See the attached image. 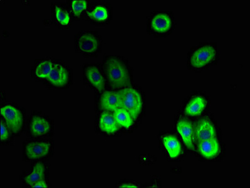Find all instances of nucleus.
Segmentation results:
<instances>
[{
  "mask_svg": "<svg viewBox=\"0 0 250 188\" xmlns=\"http://www.w3.org/2000/svg\"><path fill=\"white\" fill-rule=\"evenodd\" d=\"M108 81L114 87L120 88L129 85L130 77L127 68L117 59L110 60L106 65Z\"/></svg>",
  "mask_w": 250,
  "mask_h": 188,
  "instance_id": "nucleus-1",
  "label": "nucleus"
},
{
  "mask_svg": "<svg viewBox=\"0 0 250 188\" xmlns=\"http://www.w3.org/2000/svg\"><path fill=\"white\" fill-rule=\"evenodd\" d=\"M121 107L127 110L133 120H136L143 107L142 97L136 90L126 88L119 92Z\"/></svg>",
  "mask_w": 250,
  "mask_h": 188,
  "instance_id": "nucleus-2",
  "label": "nucleus"
},
{
  "mask_svg": "<svg viewBox=\"0 0 250 188\" xmlns=\"http://www.w3.org/2000/svg\"><path fill=\"white\" fill-rule=\"evenodd\" d=\"M1 114L6 125L13 132H17L21 129L23 117L21 111L12 105H7L1 107Z\"/></svg>",
  "mask_w": 250,
  "mask_h": 188,
  "instance_id": "nucleus-3",
  "label": "nucleus"
},
{
  "mask_svg": "<svg viewBox=\"0 0 250 188\" xmlns=\"http://www.w3.org/2000/svg\"><path fill=\"white\" fill-rule=\"evenodd\" d=\"M216 55V52L213 46L210 45L202 46L192 54L190 59V63L192 67H203L211 63L215 58Z\"/></svg>",
  "mask_w": 250,
  "mask_h": 188,
  "instance_id": "nucleus-4",
  "label": "nucleus"
},
{
  "mask_svg": "<svg viewBox=\"0 0 250 188\" xmlns=\"http://www.w3.org/2000/svg\"><path fill=\"white\" fill-rule=\"evenodd\" d=\"M177 129L182 137L183 140L189 149L194 150L193 146V127L189 121L180 119L177 125Z\"/></svg>",
  "mask_w": 250,
  "mask_h": 188,
  "instance_id": "nucleus-5",
  "label": "nucleus"
},
{
  "mask_svg": "<svg viewBox=\"0 0 250 188\" xmlns=\"http://www.w3.org/2000/svg\"><path fill=\"white\" fill-rule=\"evenodd\" d=\"M50 143H32L26 146V154L30 159H37L46 156L50 151Z\"/></svg>",
  "mask_w": 250,
  "mask_h": 188,
  "instance_id": "nucleus-6",
  "label": "nucleus"
},
{
  "mask_svg": "<svg viewBox=\"0 0 250 188\" xmlns=\"http://www.w3.org/2000/svg\"><path fill=\"white\" fill-rule=\"evenodd\" d=\"M195 137L199 142L215 138V129L213 125L207 119L201 121L196 128Z\"/></svg>",
  "mask_w": 250,
  "mask_h": 188,
  "instance_id": "nucleus-7",
  "label": "nucleus"
},
{
  "mask_svg": "<svg viewBox=\"0 0 250 188\" xmlns=\"http://www.w3.org/2000/svg\"><path fill=\"white\" fill-rule=\"evenodd\" d=\"M219 144L215 138L208 139L200 142L198 150L205 158L211 159L219 153Z\"/></svg>",
  "mask_w": 250,
  "mask_h": 188,
  "instance_id": "nucleus-8",
  "label": "nucleus"
},
{
  "mask_svg": "<svg viewBox=\"0 0 250 188\" xmlns=\"http://www.w3.org/2000/svg\"><path fill=\"white\" fill-rule=\"evenodd\" d=\"M68 72L63 66L56 64L53 66L48 80L51 84L56 86L65 85L68 81Z\"/></svg>",
  "mask_w": 250,
  "mask_h": 188,
  "instance_id": "nucleus-9",
  "label": "nucleus"
},
{
  "mask_svg": "<svg viewBox=\"0 0 250 188\" xmlns=\"http://www.w3.org/2000/svg\"><path fill=\"white\" fill-rule=\"evenodd\" d=\"M101 106L104 109L115 111L121 107L120 95L119 92H105L101 98Z\"/></svg>",
  "mask_w": 250,
  "mask_h": 188,
  "instance_id": "nucleus-10",
  "label": "nucleus"
},
{
  "mask_svg": "<svg viewBox=\"0 0 250 188\" xmlns=\"http://www.w3.org/2000/svg\"><path fill=\"white\" fill-rule=\"evenodd\" d=\"M50 127L49 122L42 117H34L31 123V130L34 136H43L50 131Z\"/></svg>",
  "mask_w": 250,
  "mask_h": 188,
  "instance_id": "nucleus-11",
  "label": "nucleus"
},
{
  "mask_svg": "<svg viewBox=\"0 0 250 188\" xmlns=\"http://www.w3.org/2000/svg\"><path fill=\"white\" fill-rule=\"evenodd\" d=\"M172 26V21L168 15L159 13L152 21V28L157 32H167L170 30Z\"/></svg>",
  "mask_w": 250,
  "mask_h": 188,
  "instance_id": "nucleus-12",
  "label": "nucleus"
},
{
  "mask_svg": "<svg viewBox=\"0 0 250 188\" xmlns=\"http://www.w3.org/2000/svg\"><path fill=\"white\" fill-rule=\"evenodd\" d=\"M207 106V102L202 97H196L188 104L185 108V112L190 116H197L200 115Z\"/></svg>",
  "mask_w": 250,
  "mask_h": 188,
  "instance_id": "nucleus-13",
  "label": "nucleus"
},
{
  "mask_svg": "<svg viewBox=\"0 0 250 188\" xmlns=\"http://www.w3.org/2000/svg\"><path fill=\"white\" fill-rule=\"evenodd\" d=\"M78 45L82 52L92 53L97 50L98 42L94 35L84 34L79 38Z\"/></svg>",
  "mask_w": 250,
  "mask_h": 188,
  "instance_id": "nucleus-14",
  "label": "nucleus"
},
{
  "mask_svg": "<svg viewBox=\"0 0 250 188\" xmlns=\"http://www.w3.org/2000/svg\"><path fill=\"white\" fill-rule=\"evenodd\" d=\"M99 126L104 132L108 134L114 133L119 129L118 125L115 120L114 116L107 112L103 113L101 115Z\"/></svg>",
  "mask_w": 250,
  "mask_h": 188,
  "instance_id": "nucleus-15",
  "label": "nucleus"
},
{
  "mask_svg": "<svg viewBox=\"0 0 250 188\" xmlns=\"http://www.w3.org/2000/svg\"><path fill=\"white\" fill-rule=\"evenodd\" d=\"M86 76L88 81L99 90H103L104 87V79L103 75L96 67H90L86 70Z\"/></svg>",
  "mask_w": 250,
  "mask_h": 188,
  "instance_id": "nucleus-16",
  "label": "nucleus"
},
{
  "mask_svg": "<svg viewBox=\"0 0 250 188\" xmlns=\"http://www.w3.org/2000/svg\"><path fill=\"white\" fill-rule=\"evenodd\" d=\"M163 144L171 158H178L182 152L180 144L174 136L165 137L163 139Z\"/></svg>",
  "mask_w": 250,
  "mask_h": 188,
  "instance_id": "nucleus-17",
  "label": "nucleus"
},
{
  "mask_svg": "<svg viewBox=\"0 0 250 188\" xmlns=\"http://www.w3.org/2000/svg\"><path fill=\"white\" fill-rule=\"evenodd\" d=\"M44 171H45L44 166L41 163H38L37 165H35L32 173L25 177V182L28 185L30 186V187H32L35 183L43 180Z\"/></svg>",
  "mask_w": 250,
  "mask_h": 188,
  "instance_id": "nucleus-18",
  "label": "nucleus"
},
{
  "mask_svg": "<svg viewBox=\"0 0 250 188\" xmlns=\"http://www.w3.org/2000/svg\"><path fill=\"white\" fill-rule=\"evenodd\" d=\"M114 117L117 125L122 126V127L125 128H129L131 127L132 123H133V119L130 116L129 112L127 110L121 109L115 110L114 113Z\"/></svg>",
  "mask_w": 250,
  "mask_h": 188,
  "instance_id": "nucleus-19",
  "label": "nucleus"
},
{
  "mask_svg": "<svg viewBox=\"0 0 250 188\" xmlns=\"http://www.w3.org/2000/svg\"><path fill=\"white\" fill-rule=\"evenodd\" d=\"M53 64L49 61H43L38 66L36 75L40 79H47L52 71Z\"/></svg>",
  "mask_w": 250,
  "mask_h": 188,
  "instance_id": "nucleus-20",
  "label": "nucleus"
},
{
  "mask_svg": "<svg viewBox=\"0 0 250 188\" xmlns=\"http://www.w3.org/2000/svg\"><path fill=\"white\" fill-rule=\"evenodd\" d=\"M88 15L92 19L98 21H104L107 19V10L102 6H98L94 8L91 12L88 13Z\"/></svg>",
  "mask_w": 250,
  "mask_h": 188,
  "instance_id": "nucleus-21",
  "label": "nucleus"
},
{
  "mask_svg": "<svg viewBox=\"0 0 250 188\" xmlns=\"http://www.w3.org/2000/svg\"><path fill=\"white\" fill-rule=\"evenodd\" d=\"M55 12H56L57 20L59 23L62 25H68L70 21V16L67 11L63 10L60 6H56Z\"/></svg>",
  "mask_w": 250,
  "mask_h": 188,
  "instance_id": "nucleus-22",
  "label": "nucleus"
},
{
  "mask_svg": "<svg viewBox=\"0 0 250 188\" xmlns=\"http://www.w3.org/2000/svg\"><path fill=\"white\" fill-rule=\"evenodd\" d=\"M87 6V2L85 0H74L72 3V10L75 16L79 17Z\"/></svg>",
  "mask_w": 250,
  "mask_h": 188,
  "instance_id": "nucleus-23",
  "label": "nucleus"
},
{
  "mask_svg": "<svg viewBox=\"0 0 250 188\" xmlns=\"http://www.w3.org/2000/svg\"><path fill=\"white\" fill-rule=\"evenodd\" d=\"M9 134L6 126L4 125L3 121L1 123V139L2 141H6L8 138Z\"/></svg>",
  "mask_w": 250,
  "mask_h": 188,
  "instance_id": "nucleus-24",
  "label": "nucleus"
},
{
  "mask_svg": "<svg viewBox=\"0 0 250 188\" xmlns=\"http://www.w3.org/2000/svg\"><path fill=\"white\" fill-rule=\"evenodd\" d=\"M31 188H48V186L47 185V183L45 182V181L43 180H42L41 181H39V182H37L35 183L34 185H32Z\"/></svg>",
  "mask_w": 250,
  "mask_h": 188,
  "instance_id": "nucleus-25",
  "label": "nucleus"
},
{
  "mask_svg": "<svg viewBox=\"0 0 250 188\" xmlns=\"http://www.w3.org/2000/svg\"><path fill=\"white\" fill-rule=\"evenodd\" d=\"M121 188H138V186L132 184H123L120 186Z\"/></svg>",
  "mask_w": 250,
  "mask_h": 188,
  "instance_id": "nucleus-26",
  "label": "nucleus"
}]
</instances>
